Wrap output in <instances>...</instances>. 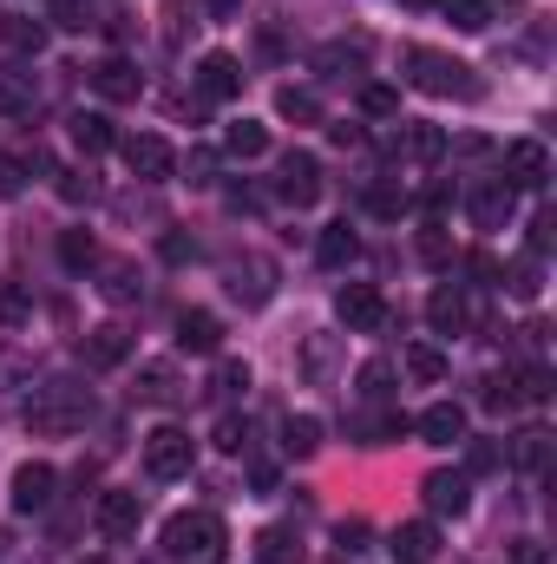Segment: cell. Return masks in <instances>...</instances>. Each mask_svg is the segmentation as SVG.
<instances>
[{"label": "cell", "mask_w": 557, "mask_h": 564, "mask_svg": "<svg viewBox=\"0 0 557 564\" xmlns=\"http://www.w3.org/2000/svg\"><path fill=\"white\" fill-rule=\"evenodd\" d=\"M92 388H79V381H40L33 394H26V426L40 433V440H66V433H86L92 421Z\"/></svg>", "instance_id": "1"}, {"label": "cell", "mask_w": 557, "mask_h": 564, "mask_svg": "<svg viewBox=\"0 0 557 564\" xmlns=\"http://www.w3.org/2000/svg\"><path fill=\"white\" fill-rule=\"evenodd\" d=\"M407 66V86H419L426 99H479V73L452 53H433V46H407L401 53Z\"/></svg>", "instance_id": "2"}, {"label": "cell", "mask_w": 557, "mask_h": 564, "mask_svg": "<svg viewBox=\"0 0 557 564\" xmlns=\"http://www.w3.org/2000/svg\"><path fill=\"white\" fill-rule=\"evenodd\" d=\"M223 519L217 512H177L164 519V558L171 564H223Z\"/></svg>", "instance_id": "3"}, {"label": "cell", "mask_w": 557, "mask_h": 564, "mask_svg": "<svg viewBox=\"0 0 557 564\" xmlns=\"http://www.w3.org/2000/svg\"><path fill=\"white\" fill-rule=\"evenodd\" d=\"M197 466V440L184 426H151L144 433V473L151 479H184Z\"/></svg>", "instance_id": "4"}, {"label": "cell", "mask_w": 557, "mask_h": 564, "mask_svg": "<svg viewBox=\"0 0 557 564\" xmlns=\"http://www.w3.org/2000/svg\"><path fill=\"white\" fill-rule=\"evenodd\" d=\"M335 315L348 322V335H381L387 328V302L374 282H341L335 289Z\"/></svg>", "instance_id": "5"}, {"label": "cell", "mask_w": 557, "mask_h": 564, "mask_svg": "<svg viewBox=\"0 0 557 564\" xmlns=\"http://www.w3.org/2000/svg\"><path fill=\"white\" fill-rule=\"evenodd\" d=\"M499 164H505V177H499L505 191H545V184H551V151L538 139H512Z\"/></svg>", "instance_id": "6"}, {"label": "cell", "mask_w": 557, "mask_h": 564, "mask_svg": "<svg viewBox=\"0 0 557 564\" xmlns=\"http://www.w3.org/2000/svg\"><path fill=\"white\" fill-rule=\"evenodd\" d=\"M276 197H282V204H295V210H308V204L321 197V164H315V151H282Z\"/></svg>", "instance_id": "7"}, {"label": "cell", "mask_w": 557, "mask_h": 564, "mask_svg": "<svg viewBox=\"0 0 557 564\" xmlns=\"http://www.w3.org/2000/svg\"><path fill=\"white\" fill-rule=\"evenodd\" d=\"M119 151H125V164H132L139 184H164L177 171V151L157 139V132H132V139H119Z\"/></svg>", "instance_id": "8"}, {"label": "cell", "mask_w": 557, "mask_h": 564, "mask_svg": "<svg viewBox=\"0 0 557 564\" xmlns=\"http://www.w3.org/2000/svg\"><path fill=\"white\" fill-rule=\"evenodd\" d=\"M223 282H230V295H237L243 308H263V302L276 295V263H270V257H237V263L223 270Z\"/></svg>", "instance_id": "9"}, {"label": "cell", "mask_w": 557, "mask_h": 564, "mask_svg": "<svg viewBox=\"0 0 557 564\" xmlns=\"http://www.w3.org/2000/svg\"><path fill=\"white\" fill-rule=\"evenodd\" d=\"M92 519H99V532H106L112 545H125V539H139L144 499H139V492H119V486H112V492H99V512H92Z\"/></svg>", "instance_id": "10"}, {"label": "cell", "mask_w": 557, "mask_h": 564, "mask_svg": "<svg viewBox=\"0 0 557 564\" xmlns=\"http://www.w3.org/2000/svg\"><path fill=\"white\" fill-rule=\"evenodd\" d=\"M86 79H92V93H99V99H112V106H132V99L144 93V73L132 66V59H119V53H112V59H99Z\"/></svg>", "instance_id": "11"}, {"label": "cell", "mask_w": 557, "mask_h": 564, "mask_svg": "<svg viewBox=\"0 0 557 564\" xmlns=\"http://www.w3.org/2000/svg\"><path fill=\"white\" fill-rule=\"evenodd\" d=\"M197 93H204L210 106H230V99L243 93V66H237L230 53H204V59H197Z\"/></svg>", "instance_id": "12"}, {"label": "cell", "mask_w": 557, "mask_h": 564, "mask_svg": "<svg viewBox=\"0 0 557 564\" xmlns=\"http://www.w3.org/2000/svg\"><path fill=\"white\" fill-rule=\"evenodd\" d=\"M53 486H59V473H53L46 459H26V466L13 473V492H7V499H13V512H46V506H53Z\"/></svg>", "instance_id": "13"}, {"label": "cell", "mask_w": 557, "mask_h": 564, "mask_svg": "<svg viewBox=\"0 0 557 564\" xmlns=\"http://www.w3.org/2000/svg\"><path fill=\"white\" fill-rule=\"evenodd\" d=\"M190 388H184V375L171 368V361H144L139 368V388H132V401H144V408H177Z\"/></svg>", "instance_id": "14"}, {"label": "cell", "mask_w": 557, "mask_h": 564, "mask_svg": "<svg viewBox=\"0 0 557 564\" xmlns=\"http://www.w3.org/2000/svg\"><path fill=\"white\" fill-rule=\"evenodd\" d=\"M125 355H132V335H125L119 322H99V328L79 335V361H86V368H119Z\"/></svg>", "instance_id": "15"}, {"label": "cell", "mask_w": 557, "mask_h": 564, "mask_svg": "<svg viewBox=\"0 0 557 564\" xmlns=\"http://www.w3.org/2000/svg\"><path fill=\"white\" fill-rule=\"evenodd\" d=\"M426 322H433V335H466V328H472V302H466L452 282H439V289L426 295Z\"/></svg>", "instance_id": "16"}, {"label": "cell", "mask_w": 557, "mask_h": 564, "mask_svg": "<svg viewBox=\"0 0 557 564\" xmlns=\"http://www.w3.org/2000/svg\"><path fill=\"white\" fill-rule=\"evenodd\" d=\"M512 204H518V191H505L499 177H492V184H479V191L466 197V210H472V224H479V230H505V224H512Z\"/></svg>", "instance_id": "17"}, {"label": "cell", "mask_w": 557, "mask_h": 564, "mask_svg": "<svg viewBox=\"0 0 557 564\" xmlns=\"http://www.w3.org/2000/svg\"><path fill=\"white\" fill-rule=\"evenodd\" d=\"M177 348H184V355H217V348H223V322H217L210 308H184V315H177Z\"/></svg>", "instance_id": "18"}, {"label": "cell", "mask_w": 557, "mask_h": 564, "mask_svg": "<svg viewBox=\"0 0 557 564\" xmlns=\"http://www.w3.org/2000/svg\"><path fill=\"white\" fill-rule=\"evenodd\" d=\"M414 426H419L426 446H459V440H466V408H459V401H433Z\"/></svg>", "instance_id": "19"}, {"label": "cell", "mask_w": 557, "mask_h": 564, "mask_svg": "<svg viewBox=\"0 0 557 564\" xmlns=\"http://www.w3.org/2000/svg\"><path fill=\"white\" fill-rule=\"evenodd\" d=\"M419 492H426V506H433L439 519H446V512L459 519V512L472 506V479H466V473H426V486H419Z\"/></svg>", "instance_id": "20"}, {"label": "cell", "mask_w": 557, "mask_h": 564, "mask_svg": "<svg viewBox=\"0 0 557 564\" xmlns=\"http://www.w3.org/2000/svg\"><path fill=\"white\" fill-rule=\"evenodd\" d=\"M256 564H308L302 532H295V525H270V532H256Z\"/></svg>", "instance_id": "21"}, {"label": "cell", "mask_w": 557, "mask_h": 564, "mask_svg": "<svg viewBox=\"0 0 557 564\" xmlns=\"http://www.w3.org/2000/svg\"><path fill=\"white\" fill-rule=\"evenodd\" d=\"M0 40H7V53L33 59V53H46V20H33V13H7V20H0Z\"/></svg>", "instance_id": "22"}, {"label": "cell", "mask_w": 557, "mask_h": 564, "mask_svg": "<svg viewBox=\"0 0 557 564\" xmlns=\"http://www.w3.org/2000/svg\"><path fill=\"white\" fill-rule=\"evenodd\" d=\"M361 66H368V40H335L315 53V73H328V79H354Z\"/></svg>", "instance_id": "23"}, {"label": "cell", "mask_w": 557, "mask_h": 564, "mask_svg": "<svg viewBox=\"0 0 557 564\" xmlns=\"http://www.w3.org/2000/svg\"><path fill=\"white\" fill-rule=\"evenodd\" d=\"M518 473H545L551 466V426H525V433H512V453H505Z\"/></svg>", "instance_id": "24"}, {"label": "cell", "mask_w": 557, "mask_h": 564, "mask_svg": "<svg viewBox=\"0 0 557 564\" xmlns=\"http://www.w3.org/2000/svg\"><path fill=\"white\" fill-rule=\"evenodd\" d=\"M40 106V86H33V73H13V66H0V112L7 119H26Z\"/></svg>", "instance_id": "25"}, {"label": "cell", "mask_w": 557, "mask_h": 564, "mask_svg": "<svg viewBox=\"0 0 557 564\" xmlns=\"http://www.w3.org/2000/svg\"><path fill=\"white\" fill-rule=\"evenodd\" d=\"M66 126H73V144H79L86 158H99V151H112V144H119V132H112V119H106V112H73Z\"/></svg>", "instance_id": "26"}, {"label": "cell", "mask_w": 557, "mask_h": 564, "mask_svg": "<svg viewBox=\"0 0 557 564\" xmlns=\"http://www.w3.org/2000/svg\"><path fill=\"white\" fill-rule=\"evenodd\" d=\"M433 552H439V532H433L426 519H414V525L394 532V558L401 564H433Z\"/></svg>", "instance_id": "27"}, {"label": "cell", "mask_w": 557, "mask_h": 564, "mask_svg": "<svg viewBox=\"0 0 557 564\" xmlns=\"http://www.w3.org/2000/svg\"><path fill=\"white\" fill-rule=\"evenodd\" d=\"M315 257H321L328 270H348V263L361 257V237H354L348 224H328V230H321V243H315Z\"/></svg>", "instance_id": "28"}, {"label": "cell", "mask_w": 557, "mask_h": 564, "mask_svg": "<svg viewBox=\"0 0 557 564\" xmlns=\"http://www.w3.org/2000/svg\"><path fill=\"white\" fill-rule=\"evenodd\" d=\"M315 446H321V421H315V414H288V421H282V453H288V459H308Z\"/></svg>", "instance_id": "29"}, {"label": "cell", "mask_w": 557, "mask_h": 564, "mask_svg": "<svg viewBox=\"0 0 557 564\" xmlns=\"http://www.w3.org/2000/svg\"><path fill=\"white\" fill-rule=\"evenodd\" d=\"M394 151L433 164V158H446V132H439V126H401V144H394Z\"/></svg>", "instance_id": "30"}, {"label": "cell", "mask_w": 557, "mask_h": 564, "mask_svg": "<svg viewBox=\"0 0 557 564\" xmlns=\"http://www.w3.org/2000/svg\"><path fill=\"white\" fill-rule=\"evenodd\" d=\"M26 315H33V289L20 276L0 282V328H26Z\"/></svg>", "instance_id": "31"}, {"label": "cell", "mask_w": 557, "mask_h": 564, "mask_svg": "<svg viewBox=\"0 0 557 564\" xmlns=\"http://www.w3.org/2000/svg\"><path fill=\"white\" fill-rule=\"evenodd\" d=\"M210 394H217V401H237V394H250V361L223 355V361H217V375H210Z\"/></svg>", "instance_id": "32"}, {"label": "cell", "mask_w": 557, "mask_h": 564, "mask_svg": "<svg viewBox=\"0 0 557 564\" xmlns=\"http://www.w3.org/2000/svg\"><path fill=\"white\" fill-rule=\"evenodd\" d=\"M439 13H446L459 33H485V26H492V0H439Z\"/></svg>", "instance_id": "33"}, {"label": "cell", "mask_w": 557, "mask_h": 564, "mask_svg": "<svg viewBox=\"0 0 557 564\" xmlns=\"http://www.w3.org/2000/svg\"><path fill=\"white\" fill-rule=\"evenodd\" d=\"M106 302H139L144 295V276H139V263H106Z\"/></svg>", "instance_id": "34"}, {"label": "cell", "mask_w": 557, "mask_h": 564, "mask_svg": "<svg viewBox=\"0 0 557 564\" xmlns=\"http://www.w3.org/2000/svg\"><path fill=\"white\" fill-rule=\"evenodd\" d=\"M276 112H282V119H295V126H315V119H321V99H315L308 86H282Z\"/></svg>", "instance_id": "35"}, {"label": "cell", "mask_w": 557, "mask_h": 564, "mask_svg": "<svg viewBox=\"0 0 557 564\" xmlns=\"http://www.w3.org/2000/svg\"><path fill=\"white\" fill-rule=\"evenodd\" d=\"M223 151H230V158H263V151H270V126H250V119L230 126V132H223Z\"/></svg>", "instance_id": "36"}, {"label": "cell", "mask_w": 557, "mask_h": 564, "mask_svg": "<svg viewBox=\"0 0 557 564\" xmlns=\"http://www.w3.org/2000/svg\"><path fill=\"white\" fill-rule=\"evenodd\" d=\"M53 191H59V204H92L99 197V177L92 171H53Z\"/></svg>", "instance_id": "37"}, {"label": "cell", "mask_w": 557, "mask_h": 564, "mask_svg": "<svg viewBox=\"0 0 557 564\" xmlns=\"http://www.w3.org/2000/svg\"><path fill=\"white\" fill-rule=\"evenodd\" d=\"M59 263H66V270H92V263H99L92 230H66V237H59Z\"/></svg>", "instance_id": "38"}, {"label": "cell", "mask_w": 557, "mask_h": 564, "mask_svg": "<svg viewBox=\"0 0 557 564\" xmlns=\"http://www.w3.org/2000/svg\"><path fill=\"white\" fill-rule=\"evenodd\" d=\"M302 375H308V381H328V375H335V335H308V348H302Z\"/></svg>", "instance_id": "39"}, {"label": "cell", "mask_w": 557, "mask_h": 564, "mask_svg": "<svg viewBox=\"0 0 557 564\" xmlns=\"http://www.w3.org/2000/svg\"><path fill=\"white\" fill-rule=\"evenodd\" d=\"M401 361H407V375H414V381H446V355H439L433 341H414Z\"/></svg>", "instance_id": "40"}, {"label": "cell", "mask_w": 557, "mask_h": 564, "mask_svg": "<svg viewBox=\"0 0 557 564\" xmlns=\"http://www.w3.org/2000/svg\"><path fill=\"white\" fill-rule=\"evenodd\" d=\"M7 164H13L20 177H26V171H40V177H53V171H59V164H53V151H46L40 139H33V144H13V151H7Z\"/></svg>", "instance_id": "41"}, {"label": "cell", "mask_w": 557, "mask_h": 564, "mask_svg": "<svg viewBox=\"0 0 557 564\" xmlns=\"http://www.w3.org/2000/svg\"><path fill=\"white\" fill-rule=\"evenodd\" d=\"M518 302H538V289H545V270H538V257H525V263H512V276H499Z\"/></svg>", "instance_id": "42"}, {"label": "cell", "mask_w": 557, "mask_h": 564, "mask_svg": "<svg viewBox=\"0 0 557 564\" xmlns=\"http://www.w3.org/2000/svg\"><path fill=\"white\" fill-rule=\"evenodd\" d=\"M387 381H394V361H368V368L354 375V388H361V401H387Z\"/></svg>", "instance_id": "43"}, {"label": "cell", "mask_w": 557, "mask_h": 564, "mask_svg": "<svg viewBox=\"0 0 557 564\" xmlns=\"http://www.w3.org/2000/svg\"><path fill=\"white\" fill-rule=\"evenodd\" d=\"M512 388H518V401H551V368H518L512 375Z\"/></svg>", "instance_id": "44"}, {"label": "cell", "mask_w": 557, "mask_h": 564, "mask_svg": "<svg viewBox=\"0 0 557 564\" xmlns=\"http://www.w3.org/2000/svg\"><path fill=\"white\" fill-rule=\"evenodd\" d=\"M361 112L368 119H394L401 112V93L394 86H361Z\"/></svg>", "instance_id": "45"}, {"label": "cell", "mask_w": 557, "mask_h": 564, "mask_svg": "<svg viewBox=\"0 0 557 564\" xmlns=\"http://www.w3.org/2000/svg\"><path fill=\"white\" fill-rule=\"evenodd\" d=\"M53 26L86 33V26H92V0H53Z\"/></svg>", "instance_id": "46"}, {"label": "cell", "mask_w": 557, "mask_h": 564, "mask_svg": "<svg viewBox=\"0 0 557 564\" xmlns=\"http://www.w3.org/2000/svg\"><path fill=\"white\" fill-rule=\"evenodd\" d=\"M479 401H485V408H492V414H512V408H518V388H512V375H492V381H485V394H479Z\"/></svg>", "instance_id": "47"}, {"label": "cell", "mask_w": 557, "mask_h": 564, "mask_svg": "<svg viewBox=\"0 0 557 564\" xmlns=\"http://www.w3.org/2000/svg\"><path fill=\"white\" fill-rule=\"evenodd\" d=\"M20 381H33V355L0 348V388H20Z\"/></svg>", "instance_id": "48"}, {"label": "cell", "mask_w": 557, "mask_h": 564, "mask_svg": "<svg viewBox=\"0 0 557 564\" xmlns=\"http://www.w3.org/2000/svg\"><path fill=\"white\" fill-rule=\"evenodd\" d=\"M368 210H374V217H401V210H407V191H394V184H374V191H368Z\"/></svg>", "instance_id": "49"}, {"label": "cell", "mask_w": 557, "mask_h": 564, "mask_svg": "<svg viewBox=\"0 0 557 564\" xmlns=\"http://www.w3.org/2000/svg\"><path fill=\"white\" fill-rule=\"evenodd\" d=\"M419 257H426L433 270H446V263H452V243H446V230H439V224H433V230L419 237Z\"/></svg>", "instance_id": "50"}, {"label": "cell", "mask_w": 557, "mask_h": 564, "mask_svg": "<svg viewBox=\"0 0 557 564\" xmlns=\"http://www.w3.org/2000/svg\"><path fill=\"white\" fill-rule=\"evenodd\" d=\"M217 446H223V453H243V446H250V426L237 421V414H223V421H217Z\"/></svg>", "instance_id": "51"}, {"label": "cell", "mask_w": 557, "mask_h": 564, "mask_svg": "<svg viewBox=\"0 0 557 564\" xmlns=\"http://www.w3.org/2000/svg\"><path fill=\"white\" fill-rule=\"evenodd\" d=\"M197 257V237H184V230H164V263H190Z\"/></svg>", "instance_id": "52"}, {"label": "cell", "mask_w": 557, "mask_h": 564, "mask_svg": "<svg viewBox=\"0 0 557 564\" xmlns=\"http://www.w3.org/2000/svg\"><path fill=\"white\" fill-rule=\"evenodd\" d=\"M505 564H551V552H545L538 539H512V552H505Z\"/></svg>", "instance_id": "53"}, {"label": "cell", "mask_w": 557, "mask_h": 564, "mask_svg": "<svg viewBox=\"0 0 557 564\" xmlns=\"http://www.w3.org/2000/svg\"><path fill=\"white\" fill-rule=\"evenodd\" d=\"M551 230H557V217H551V210H538V217H532V257H545V250H551Z\"/></svg>", "instance_id": "54"}, {"label": "cell", "mask_w": 557, "mask_h": 564, "mask_svg": "<svg viewBox=\"0 0 557 564\" xmlns=\"http://www.w3.org/2000/svg\"><path fill=\"white\" fill-rule=\"evenodd\" d=\"M335 545H341V558L348 552H368V525H335Z\"/></svg>", "instance_id": "55"}, {"label": "cell", "mask_w": 557, "mask_h": 564, "mask_svg": "<svg viewBox=\"0 0 557 564\" xmlns=\"http://www.w3.org/2000/svg\"><path fill=\"white\" fill-rule=\"evenodd\" d=\"M184 171H190V184H210V171H217V158H210V151H190V158H184Z\"/></svg>", "instance_id": "56"}, {"label": "cell", "mask_w": 557, "mask_h": 564, "mask_svg": "<svg viewBox=\"0 0 557 564\" xmlns=\"http://www.w3.org/2000/svg\"><path fill=\"white\" fill-rule=\"evenodd\" d=\"M204 13H210V20H237V13H243V0H204Z\"/></svg>", "instance_id": "57"}, {"label": "cell", "mask_w": 557, "mask_h": 564, "mask_svg": "<svg viewBox=\"0 0 557 564\" xmlns=\"http://www.w3.org/2000/svg\"><path fill=\"white\" fill-rule=\"evenodd\" d=\"M20 184H26V177H20V171H13V164H7V158H0V197H13V191H20Z\"/></svg>", "instance_id": "58"}, {"label": "cell", "mask_w": 557, "mask_h": 564, "mask_svg": "<svg viewBox=\"0 0 557 564\" xmlns=\"http://www.w3.org/2000/svg\"><path fill=\"white\" fill-rule=\"evenodd\" d=\"M7 552H13V532H7V525H0V558H7Z\"/></svg>", "instance_id": "59"}]
</instances>
